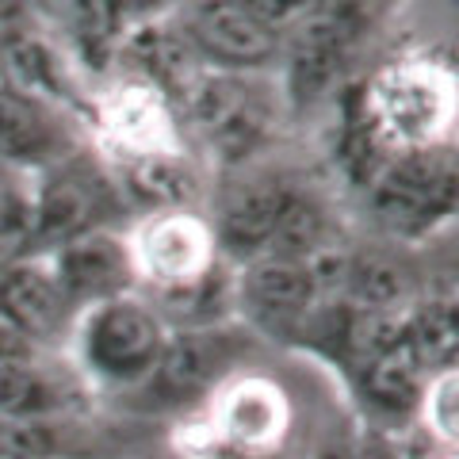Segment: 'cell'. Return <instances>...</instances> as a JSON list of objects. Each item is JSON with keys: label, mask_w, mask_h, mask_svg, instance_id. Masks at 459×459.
I'll return each instance as SVG.
<instances>
[{"label": "cell", "mask_w": 459, "mask_h": 459, "mask_svg": "<svg viewBox=\"0 0 459 459\" xmlns=\"http://www.w3.org/2000/svg\"><path fill=\"white\" fill-rule=\"evenodd\" d=\"M364 119L391 157L437 150L452 119V77L429 62L383 69L364 100Z\"/></svg>", "instance_id": "6da1fadb"}, {"label": "cell", "mask_w": 459, "mask_h": 459, "mask_svg": "<svg viewBox=\"0 0 459 459\" xmlns=\"http://www.w3.org/2000/svg\"><path fill=\"white\" fill-rule=\"evenodd\" d=\"M379 222L394 234H421L455 204V165L448 150L398 153L368 184Z\"/></svg>", "instance_id": "7a4b0ae2"}, {"label": "cell", "mask_w": 459, "mask_h": 459, "mask_svg": "<svg viewBox=\"0 0 459 459\" xmlns=\"http://www.w3.org/2000/svg\"><path fill=\"white\" fill-rule=\"evenodd\" d=\"M165 349L161 318L138 299H108L100 303L81 333V356L100 379L134 383L146 379Z\"/></svg>", "instance_id": "3957f363"}, {"label": "cell", "mask_w": 459, "mask_h": 459, "mask_svg": "<svg viewBox=\"0 0 459 459\" xmlns=\"http://www.w3.org/2000/svg\"><path fill=\"white\" fill-rule=\"evenodd\" d=\"M188 111L222 161H246L272 131V100L261 84L238 74L195 77L188 89Z\"/></svg>", "instance_id": "277c9868"}, {"label": "cell", "mask_w": 459, "mask_h": 459, "mask_svg": "<svg viewBox=\"0 0 459 459\" xmlns=\"http://www.w3.org/2000/svg\"><path fill=\"white\" fill-rule=\"evenodd\" d=\"M291 31V89L299 100H318L337 84L352 42L360 35V12L356 8H303Z\"/></svg>", "instance_id": "5b68a950"}, {"label": "cell", "mask_w": 459, "mask_h": 459, "mask_svg": "<svg viewBox=\"0 0 459 459\" xmlns=\"http://www.w3.org/2000/svg\"><path fill=\"white\" fill-rule=\"evenodd\" d=\"M131 261H138V268L146 272L150 280H157L161 291L184 287L211 272L214 234L188 211L157 214V219L142 226Z\"/></svg>", "instance_id": "8992f818"}, {"label": "cell", "mask_w": 459, "mask_h": 459, "mask_svg": "<svg viewBox=\"0 0 459 459\" xmlns=\"http://www.w3.org/2000/svg\"><path fill=\"white\" fill-rule=\"evenodd\" d=\"M131 249L119 238H111L108 230H89L65 246H57L50 276L57 283L65 303H108L119 299L131 283Z\"/></svg>", "instance_id": "52a82bcc"}, {"label": "cell", "mask_w": 459, "mask_h": 459, "mask_svg": "<svg viewBox=\"0 0 459 459\" xmlns=\"http://www.w3.org/2000/svg\"><path fill=\"white\" fill-rule=\"evenodd\" d=\"M188 42L195 54L230 69L264 65L280 47V31L256 16L249 4H199L188 12Z\"/></svg>", "instance_id": "ba28073f"}, {"label": "cell", "mask_w": 459, "mask_h": 459, "mask_svg": "<svg viewBox=\"0 0 459 459\" xmlns=\"http://www.w3.org/2000/svg\"><path fill=\"white\" fill-rule=\"evenodd\" d=\"M31 204H35V238L65 246V241L96 230V214L104 207V184H96L77 169H57Z\"/></svg>", "instance_id": "9c48e42d"}, {"label": "cell", "mask_w": 459, "mask_h": 459, "mask_svg": "<svg viewBox=\"0 0 459 459\" xmlns=\"http://www.w3.org/2000/svg\"><path fill=\"white\" fill-rule=\"evenodd\" d=\"M119 54L131 57V65L146 77L157 92H184L195 84V47L188 35L169 23H138L126 27Z\"/></svg>", "instance_id": "30bf717a"}, {"label": "cell", "mask_w": 459, "mask_h": 459, "mask_svg": "<svg viewBox=\"0 0 459 459\" xmlns=\"http://www.w3.org/2000/svg\"><path fill=\"white\" fill-rule=\"evenodd\" d=\"M0 314H4L27 341L54 333L65 314V299L57 291L50 268L20 261V264L0 272Z\"/></svg>", "instance_id": "8fae6325"}, {"label": "cell", "mask_w": 459, "mask_h": 459, "mask_svg": "<svg viewBox=\"0 0 459 459\" xmlns=\"http://www.w3.org/2000/svg\"><path fill=\"white\" fill-rule=\"evenodd\" d=\"M222 360H226L222 337L188 329V333L165 337V349L157 356L150 379L165 398H195L214 383Z\"/></svg>", "instance_id": "7c38bea8"}, {"label": "cell", "mask_w": 459, "mask_h": 459, "mask_svg": "<svg viewBox=\"0 0 459 459\" xmlns=\"http://www.w3.org/2000/svg\"><path fill=\"white\" fill-rule=\"evenodd\" d=\"M57 153H62V131L50 119L47 104L0 84V161L42 165Z\"/></svg>", "instance_id": "4fadbf2b"}, {"label": "cell", "mask_w": 459, "mask_h": 459, "mask_svg": "<svg viewBox=\"0 0 459 459\" xmlns=\"http://www.w3.org/2000/svg\"><path fill=\"white\" fill-rule=\"evenodd\" d=\"M287 184H256V188L234 195L219 219V241L241 256V261H256L272 249V234H276L283 199H287Z\"/></svg>", "instance_id": "5bb4252c"}, {"label": "cell", "mask_w": 459, "mask_h": 459, "mask_svg": "<svg viewBox=\"0 0 459 459\" xmlns=\"http://www.w3.org/2000/svg\"><path fill=\"white\" fill-rule=\"evenodd\" d=\"M104 126L119 142V150H126L131 157L177 153V146H172V123L165 115V104L153 96V89L115 92L104 108Z\"/></svg>", "instance_id": "9a60e30c"}, {"label": "cell", "mask_w": 459, "mask_h": 459, "mask_svg": "<svg viewBox=\"0 0 459 459\" xmlns=\"http://www.w3.org/2000/svg\"><path fill=\"white\" fill-rule=\"evenodd\" d=\"M287 429V402L272 383H241L222 406V433L246 452L272 448Z\"/></svg>", "instance_id": "2e32d148"}, {"label": "cell", "mask_w": 459, "mask_h": 459, "mask_svg": "<svg viewBox=\"0 0 459 459\" xmlns=\"http://www.w3.org/2000/svg\"><path fill=\"white\" fill-rule=\"evenodd\" d=\"M0 69L8 77V89L27 100L42 104L47 96H62V62L31 31H20V27L0 31Z\"/></svg>", "instance_id": "e0dca14e"}, {"label": "cell", "mask_w": 459, "mask_h": 459, "mask_svg": "<svg viewBox=\"0 0 459 459\" xmlns=\"http://www.w3.org/2000/svg\"><path fill=\"white\" fill-rule=\"evenodd\" d=\"M344 287H349V307L391 314V318L413 303V280L406 264H398L386 253H356L349 261Z\"/></svg>", "instance_id": "ac0fdd59"}, {"label": "cell", "mask_w": 459, "mask_h": 459, "mask_svg": "<svg viewBox=\"0 0 459 459\" xmlns=\"http://www.w3.org/2000/svg\"><path fill=\"white\" fill-rule=\"evenodd\" d=\"M246 291L268 314H303L314 299V283L307 276V264L295 256H256L246 272Z\"/></svg>", "instance_id": "d6986e66"}, {"label": "cell", "mask_w": 459, "mask_h": 459, "mask_svg": "<svg viewBox=\"0 0 459 459\" xmlns=\"http://www.w3.org/2000/svg\"><path fill=\"white\" fill-rule=\"evenodd\" d=\"M425 371L429 368L418 360V352L406 344V337H402L398 344H391L386 352H379L376 360H368L360 368L364 394L376 402L379 410H391V413L410 410L425 391Z\"/></svg>", "instance_id": "ffe728a7"}, {"label": "cell", "mask_w": 459, "mask_h": 459, "mask_svg": "<svg viewBox=\"0 0 459 459\" xmlns=\"http://www.w3.org/2000/svg\"><path fill=\"white\" fill-rule=\"evenodd\" d=\"M126 188L157 214H169V211H184L192 204L195 177L177 153L131 157V161H126Z\"/></svg>", "instance_id": "44dd1931"}, {"label": "cell", "mask_w": 459, "mask_h": 459, "mask_svg": "<svg viewBox=\"0 0 459 459\" xmlns=\"http://www.w3.org/2000/svg\"><path fill=\"white\" fill-rule=\"evenodd\" d=\"M402 337L413 352H418V360L429 368V371H448L452 364V349H455V307L452 299H429L425 307H418L410 314L406 322H402Z\"/></svg>", "instance_id": "7402d4cb"}, {"label": "cell", "mask_w": 459, "mask_h": 459, "mask_svg": "<svg viewBox=\"0 0 459 459\" xmlns=\"http://www.w3.org/2000/svg\"><path fill=\"white\" fill-rule=\"evenodd\" d=\"M322 241H325V211H322V204L314 195L291 188L287 199H283V211H280V222H276V234H272V249L268 253L303 261V256H310Z\"/></svg>", "instance_id": "603a6c76"}, {"label": "cell", "mask_w": 459, "mask_h": 459, "mask_svg": "<svg viewBox=\"0 0 459 459\" xmlns=\"http://www.w3.org/2000/svg\"><path fill=\"white\" fill-rule=\"evenodd\" d=\"M337 337H341V349L349 352V360H356L364 368L368 360H376L379 352H386L391 344L402 341V318L349 307V310H344V318H341Z\"/></svg>", "instance_id": "cb8c5ba5"}, {"label": "cell", "mask_w": 459, "mask_h": 459, "mask_svg": "<svg viewBox=\"0 0 459 459\" xmlns=\"http://www.w3.org/2000/svg\"><path fill=\"white\" fill-rule=\"evenodd\" d=\"M425 413H429V429H437L444 440H452V429H455V383H452V371H440L437 379H429Z\"/></svg>", "instance_id": "d4e9b609"}, {"label": "cell", "mask_w": 459, "mask_h": 459, "mask_svg": "<svg viewBox=\"0 0 459 459\" xmlns=\"http://www.w3.org/2000/svg\"><path fill=\"white\" fill-rule=\"evenodd\" d=\"M27 360H31V341L0 314V364H27Z\"/></svg>", "instance_id": "484cf974"}, {"label": "cell", "mask_w": 459, "mask_h": 459, "mask_svg": "<svg viewBox=\"0 0 459 459\" xmlns=\"http://www.w3.org/2000/svg\"><path fill=\"white\" fill-rule=\"evenodd\" d=\"M310 459H352V455H349V448H344V444L325 440V444H318V448L310 452Z\"/></svg>", "instance_id": "4316f807"}]
</instances>
